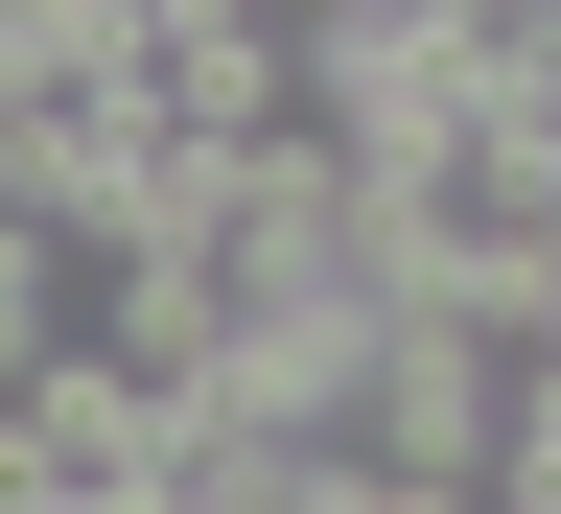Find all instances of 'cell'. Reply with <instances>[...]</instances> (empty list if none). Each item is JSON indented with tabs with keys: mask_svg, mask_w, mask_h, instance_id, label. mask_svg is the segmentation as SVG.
<instances>
[{
	"mask_svg": "<svg viewBox=\"0 0 561 514\" xmlns=\"http://www.w3.org/2000/svg\"><path fill=\"white\" fill-rule=\"evenodd\" d=\"M398 258H421V281H491V305H538V281H561V140H538L515 94H468V117L398 164Z\"/></svg>",
	"mask_w": 561,
	"mask_h": 514,
	"instance_id": "cell-3",
	"label": "cell"
},
{
	"mask_svg": "<svg viewBox=\"0 0 561 514\" xmlns=\"http://www.w3.org/2000/svg\"><path fill=\"white\" fill-rule=\"evenodd\" d=\"M515 398H538V305H491V281H421V305L375 328V398H351V468L491 491V468H515Z\"/></svg>",
	"mask_w": 561,
	"mask_h": 514,
	"instance_id": "cell-1",
	"label": "cell"
},
{
	"mask_svg": "<svg viewBox=\"0 0 561 514\" xmlns=\"http://www.w3.org/2000/svg\"><path fill=\"white\" fill-rule=\"evenodd\" d=\"M0 210L70 235V258H140V235L210 210V140H187L164 94H24V117H0Z\"/></svg>",
	"mask_w": 561,
	"mask_h": 514,
	"instance_id": "cell-2",
	"label": "cell"
},
{
	"mask_svg": "<svg viewBox=\"0 0 561 514\" xmlns=\"http://www.w3.org/2000/svg\"><path fill=\"white\" fill-rule=\"evenodd\" d=\"M70 328H94V258L0 210V398H24V375H70Z\"/></svg>",
	"mask_w": 561,
	"mask_h": 514,
	"instance_id": "cell-4",
	"label": "cell"
}]
</instances>
